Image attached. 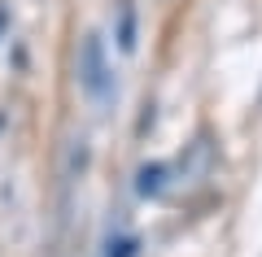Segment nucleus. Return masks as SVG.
<instances>
[{
	"mask_svg": "<svg viewBox=\"0 0 262 257\" xmlns=\"http://www.w3.org/2000/svg\"><path fill=\"white\" fill-rule=\"evenodd\" d=\"M110 83H114V74H110V61H105V44H101V35H88L79 44V87L92 101H105Z\"/></svg>",
	"mask_w": 262,
	"mask_h": 257,
	"instance_id": "obj_1",
	"label": "nucleus"
},
{
	"mask_svg": "<svg viewBox=\"0 0 262 257\" xmlns=\"http://www.w3.org/2000/svg\"><path fill=\"white\" fill-rule=\"evenodd\" d=\"M179 175L192 179V183L210 175V144H206V139H196V144L188 148V161H179Z\"/></svg>",
	"mask_w": 262,
	"mask_h": 257,
	"instance_id": "obj_2",
	"label": "nucleus"
},
{
	"mask_svg": "<svg viewBox=\"0 0 262 257\" xmlns=\"http://www.w3.org/2000/svg\"><path fill=\"white\" fill-rule=\"evenodd\" d=\"M140 192H153V196L162 192V170L158 166H153V170H140Z\"/></svg>",
	"mask_w": 262,
	"mask_h": 257,
	"instance_id": "obj_3",
	"label": "nucleus"
}]
</instances>
